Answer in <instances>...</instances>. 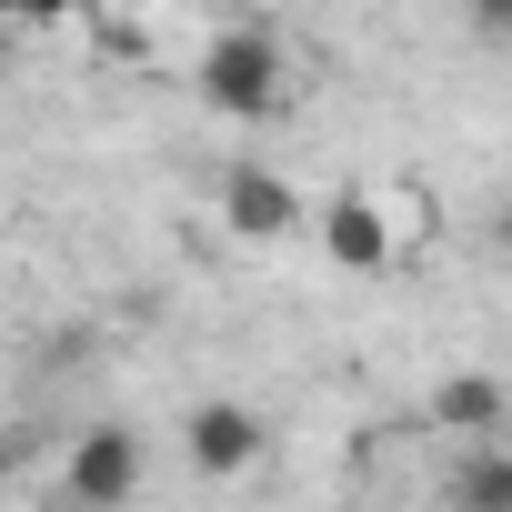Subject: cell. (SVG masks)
I'll list each match as a JSON object with an SVG mask.
<instances>
[{
	"instance_id": "30bf717a",
	"label": "cell",
	"mask_w": 512,
	"mask_h": 512,
	"mask_svg": "<svg viewBox=\"0 0 512 512\" xmlns=\"http://www.w3.org/2000/svg\"><path fill=\"white\" fill-rule=\"evenodd\" d=\"M502 241H512V211H502Z\"/></svg>"
},
{
	"instance_id": "3957f363",
	"label": "cell",
	"mask_w": 512,
	"mask_h": 512,
	"mask_svg": "<svg viewBox=\"0 0 512 512\" xmlns=\"http://www.w3.org/2000/svg\"><path fill=\"white\" fill-rule=\"evenodd\" d=\"M221 221H231L241 241H292V231H312V201H302L282 171H262V161H231V171H221Z\"/></svg>"
},
{
	"instance_id": "6da1fadb",
	"label": "cell",
	"mask_w": 512,
	"mask_h": 512,
	"mask_svg": "<svg viewBox=\"0 0 512 512\" xmlns=\"http://www.w3.org/2000/svg\"><path fill=\"white\" fill-rule=\"evenodd\" d=\"M191 81H201V101H211L221 121H272L282 91H292V61H282L272 31H211Z\"/></svg>"
},
{
	"instance_id": "52a82bcc",
	"label": "cell",
	"mask_w": 512,
	"mask_h": 512,
	"mask_svg": "<svg viewBox=\"0 0 512 512\" xmlns=\"http://www.w3.org/2000/svg\"><path fill=\"white\" fill-rule=\"evenodd\" d=\"M432 422H442L452 442L502 432V382H492V372H442V382H432Z\"/></svg>"
},
{
	"instance_id": "9c48e42d",
	"label": "cell",
	"mask_w": 512,
	"mask_h": 512,
	"mask_svg": "<svg viewBox=\"0 0 512 512\" xmlns=\"http://www.w3.org/2000/svg\"><path fill=\"white\" fill-rule=\"evenodd\" d=\"M472 11V31H512V0H462Z\"/></svg>"
},
{
	"instance_id": "8992f818",
	"label": "cell",
	"mask_w": 512,
	"mask_h": 512,
	"mask_svg": "<svg viewBox=\"0 0 512 512\" xmlns=\"http://www.w3.org/2000/svg\"><path fill=\"white\" fill-rule=\"evenodd\" d=\"M442 512H512V452H502L492 432L452 452V472H442Z\"/></svg>"
},
{
	"instance_id": "ba28073f",
	"label": "cell",
	"mask_w": 512,
	"mask_h": 512,
	"mask_svg": "<svg viewBox=\"0 0 512 512\" xmlns=\"http://www.w3.org/2000/svg\"><path fill=\"white\" fill-rule=\"evenodd\" d=\"M61 11H81V0H0V21H61Z\"/></svg>"
},
{
	"instance_id": "7a4b0ae2",
	"label": "cell",
	"mask_w": 512,
	"mask_h": 512,
	"mask_svg": "<svg viewBox=\"0 0 512 512\" xmlns=\"http://www.w3.org/2000/svg\"><path fill=\"white\" fill-rule=\"evenodd\" d=\"M141 472H151L141 432H131V422H91V432L71 442V462H61V492H71L81 512H121V502L141 492Z\"/></svg>"
},
{
	"instance_id": "277c9868",
	"label": "cell",
	"mask_w": 512,
	"mask_h": 512,
	"mask_svg": "<svg viewBox=\"0 0 512 512\" xmlns=\"http://www.w3.org/2000/svg\"><path fill=\"white\" fill-rule=\"evenodd\" d=\"M181 452H191V472L231 482V472L262 462V412L231 402V392H211V402H191V412H181Z\"/></svg>"
},
{
	"instance_id": "5b68a950",
	"label": "cell",
	"mask_w": 512,
	"mask_h": 512,
	"mask_svg": "<svg viewBox=\"0 0 512 512\" xmlns=\"http://www.w3.org/2000/svg\"><path fill=\"white\" fill-rule=\"evenodd\" d=\"M312 231H322V251H332L342 272H382V262H392V221H382V201H362V191L322 201Z\"/></svg>"
}]
</instances>
